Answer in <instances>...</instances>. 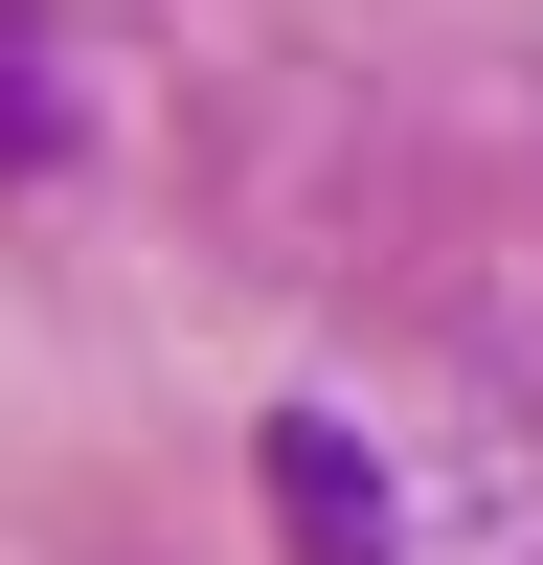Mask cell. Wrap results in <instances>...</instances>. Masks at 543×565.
<instances>
[{
    "label": "cell",
    "mask_w": 543,
    "mask_h": 565,
    "mask_svg": "<svg viewBox=\"0 0 543 565\" xmlns=\"http://www.w3.org/2000/svg\"><path fill=\"white\" fill-rule=\"evenodd\" d=\"M249 476H272V543H295V565H385V452H362L340 407H272Z\"/></svg>",
    "instance_id": "cell-1"
},
{
    "label": "cell",
    "mask_w": 543,
    "mask_h": 565,
    "mask_svg": "<svg viewBox=\"0 0 543 565\" xmlns=\"http://www.w3.org/2000/svg\"><path fill=\"white\" fill-rule=\"evenodd\" d=\"M91 159V45L45 0H0V181H68Z\"/></svg>",
    "instance_id": "cell-2"
}]
</instances>
